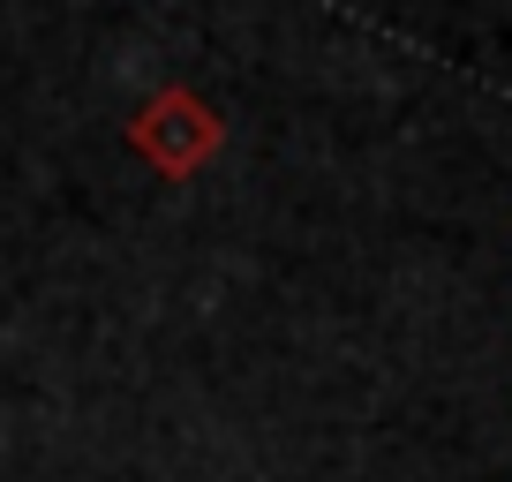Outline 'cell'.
<instances>
[{
	"instance_id": "obj_1",
	"label": "cell",
	"mask_w": 512,
	"mask_h": 482,
	"mask_svg": "<svg viewBox=\"0 0 512 482\" xmlns=\"http://www.w3.org/2000/svg\"><path fill=\"white\" fill-rule=\"evenodd\" d=\"M219 144H226L219 106H204V98L181 91V83L151 91L144 106L128 113V151H136L144 166H159L166 181H189V174H196V166H204Z\"/></svg>"
}]
</instances>
